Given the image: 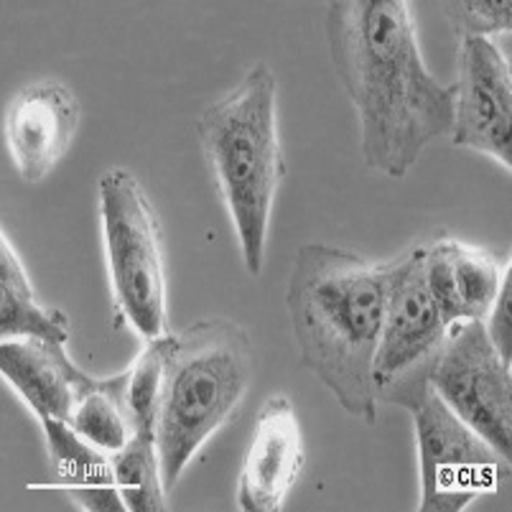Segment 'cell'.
<instances>
[{"mask_svg": "<svg viewBox=\"0 0 512 512\" xmlns=\"http://www.w3.org/2000/svg\"><path fill=\"white\" fill-rule=\"evenodd\" d=\"M428 360L380 388V400L406 408L413 418L421 467V512H462L495 495L510 477V459L456 416L426 375Z\"/></svg>", "mask_w": 512, "mask_h": 512, "instance_id": "obj_5", "label": "cell"}, {"mask_svg": "<svg viewBox=\"0 0 512 512\" xmlns=\"http://www.w3.org/2000/svg\"><path fill=\"white\" fill-rule=\"evenodd\" d=\"M67 423L82 439L107 454L123 449L136 436V428L120 395V375L102 377V380L95 377V383L77 400Z\"/></svg>", "mask_w": 512, "mask_h": 512, "instance_id": "obj_17", "label": "cell"}, {"mask_svg": "<svg viewBox=\"0 0 512 512\" xmlns=\"http://www.w3.org/2000/svg\"><path fill=\"white\" fill-rule=\"evenodd\" d=\"M423 255L426 248H413L393 258L383 332L375 352L377 398L380 388L395 377L431 360L446 337V321L423 273Z\"/></svg>", "mask_w": 512, "mask_h": 512, "instance_id": "obj_9", "label": "cell"}, {"mask_svg": "<svg viewBox=\"0 0 512 512\" xmlns=\"http://www.w3.org/2000/svg\"><path fill=\"white\" fill-rule=\"evenodd\" d=\"M54 479L34 482L29 490H59L85 512H125L113 477V454L85 441L67 421L41 416Z\"/></svg>", "mask_w": 512, "mask_h": 512, "instance_id": "obj_14", "label": "cell"}, {"mask_svg": "<svg viewBox=\"0 0 512 512\" xmlns=\"http://www.w3.org/2000/svg\"><path fill=\"white\" fill-rule=\"evenodd\" d=\"M306 464L304 434L288 395L265 400L253 428L248 454L237 479V507L242 512H278L299 482Z\"/></svg>", "mask_w": 512, "mask_h": 512, "instance_id": "obj_11", "label": "cell"}, {"mask_svg": "<svg viewBox=\"0 0 512 512\" xmlns=\"http://www.w3.org/2000/svg\"><path fill=\"white\" fill-rule=\"evenodd\" d=\"M510 306H512V276L502 281L500 293H497L495 304H492L490 314L484 316V332L492 347L502 355V360L512 362V321H510Z\"/></svg>", "mask_w": 512, "mask_h": 512, "instance_id": "obj_20", "label": "cell"}, {"mask_svg": "<svg viewBox=\"0 0 512 512\" xmlns=\"http://www.w3.org/2000/svg\"><path fill=\"white\" fill-rule=\"evenodd\" d=\"M82 107L57 79H41L11 97L6 110V146L18 176L41 184L67 156L77 136Z\"/></svg>", "mask_w": 512, "mask_h": 512, "instance_id": "obj_10", "label": "cell"}, {"mask_svg": "<svg viewBox=\"0 0 512 512\" xmlns=\"http://www.w3.org/2000/svg\"><path fill=\"white\" fill-rule=\"evenodd\" d=\"M451 143L484 153L512 169V72L492 39L464 36L459 44Z\"/></svg>", "mask_w": 512, "mask_h": 512, "instance_id": "obj_8", "label": "cell"}, {"mask_svg": "<svg viewBox=\"0 0 512 512\" xmlns=\"http://www.w3.org/2000/svg\"><path fill=\"white\" fill-rule=\"evenodd\" d=\"M197 136L232 220L245 271L258 278L273 202L286 176L278 133V79L258 62L197 120Z\"/></svg>", "mask_w": 512, "mask_h": 512, "instance_id": "obj_3", "label": "cell"}, {"mask_svg": "<svg viewBox=\"0 0 512 512\" xmlns=\"http://www.w3.org/2000/svg\"><path fill=\"white\" fill-rule=\"evenodd\" d=\"M107 273L120 316L143 339L169 332L164 235L141 181L128 169H110L97 186Z\"/></svg>", "mask_w": 512, "mask_h": 512, "instance_id": "obj_6", "label": "cell"}, {"mask_svg": "<svg viewBox=\"0 0 512 512\" xmlns=\"http://www.w3.org/2000/svg\"><path fill=\"white\" fill-rule=\"evenodd\" d=\"M426 375L446 406L510 459L512 362L492 347L482 321L449 324Z\"/></svg>", "mask_w": 512, "mask_h": 512, "instance_id": "obj_7", "label": "cell"}, {"mask_svg": "<svg viewBox=\"0 0 512 512\" xmlns=\"http://www.w3.org/2000/svg\"><path fill=\"white\" fill-rule=\"evenodd\" d=\"M324 29L365 164L403 179L428 143L451 133L456 87L428 72L408 0H334Z\"/></svg>", "mask_w": 512, "mask_h": 512, "instance_id": "obj_1", "label": "cell"}, {"mask_svg": "<svg viewBox=\"0 0 512 512\" xmlns=\"http://www.w3.org/2000/svg\"><path fill=\"white\" fill-rule=\"evenodd\" d=\"M0 372L36 418L69 421L77 400L95 383V377L74 365L67 344L41 337L0 339Z\"/></svg>", "mask_w": 512, "mask_h": 512, "instance_id": "obj_13", "label": "cell"}, {"mask_svg": "<svg viewBox=\"0 0 512 512\" xmlns=\"http://www.w3.org/2000/svg\"><path fill=\"white\" fill-rule=\"evenodd\" d=\"M444 11L459 39H490L492 34H507L512 26V6L507 0H456L446 3Z\"/></svg>", "mask_w": 512, "mask_h": 512, "instance_id": "obj_19", "label": "cell"}, {"mask_svg": "<svg viewBox=\"0 0 512 512\" xmlns=\"http://www.w3.org/2000/svg\"><path fill=\"white\" fill-rule=\"evenodd\" d=\"M250 383L253 342L237 321L202 319L176 334L153 428L166 490L230 421Z\"/></svg>", "mask_w": 512, "mask_h": 512, "instance_id": "obj_4", "label": "cell"}, {"mask_svg": "<svg viewBox=\"0 0 512 512\" xmlns=\"http://www.w3.org/2000/svg\"><path fill=\"white\" fill-rule=\"evenodd\" d=\"M423 273L449 327L454 321H484L510 273V260L456 237H441L426 248Z\"/></svg>", "mask_w": 512, "mask_h": 512, "instance_id": "obj_12", "label": "cell"}, {"mask_svg": "<svg viewBox=\"0 0 512 512\" xmlns=\"http://www.w3.org/2000/svg\"><path fill=\"white\" fill-rule=\"evenodd\" d=\"M113 477L125 512H166L169 490L161 474L156 436L138 431L113 454Z\"/></svg>", "mask_w": 512, "mask_h": 512, "instance_id": "obj_16", "label": "cell"}, {"mask_svg": "<svg viewBox=\"0 0 512 512\" xmlns=\"http://www.w3.org/2000/svg\"><path fill=\"white\" fill-rule=\"evenodd\" d=\"M176 334H166L161 339L143 342L141 355L133 365L120 372V395H123L125 411H128L133 428L143 434H153L158 416V403L164 393L166 367H169L171 349H174Z\"/></svg>", "mask_w": 512, "mask_h": 512, "instance_id": "obj_18", "label": "cell"}, {"mask_svg": "<svg viewBox=\"0 0 512 512\" xmlns=\"http://www.w3.org/2000/svg\"><path fill=\"white\" fill-rule=\"evenodd\" d=\"M41 337L69 344L64 311L41 304L6 230L0 232V339Z\"/></svg>", "mask_w": 512, "mask_h": 512, "instance_id": "obj_15", "label": "cell"}, {"mask_svg": "<svg viewBox=\"0 0 512 512\" xmlns=\"http://www.w3.org/2000/svg\"><path fill=\"white\" fill-rule=\"evenodd\" d=\"M390 263L332 245H304L293 258L286 309L301 365L349 416L377 421L375 352L388 301Z\"/></svg>", "mask_w": 512, "mask_h": 512, "instance_id": "obj_2", "label": "cell"}]
</instances>
